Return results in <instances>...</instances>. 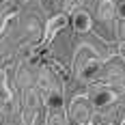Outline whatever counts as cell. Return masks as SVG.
Listing matches in <instances>:
<instances>
[{"mask_svg": "<svg viewBox=\"0 0 125 125\" xmlns=\"http://www.w3.org/2000/svg\"><path fill=\"white\" fill-rule=\"evenodd\" d=\"M67 15L65 13H58V15H54V17H50L48 20V24H45V32H43V39L45 41H50V39H54L58 32H61L62 28L67 26Z\"/></svg>", "mask_w": 125, "mask_h": 125, "instance_id": "obj_1", "label": "cell"}, {"mask_svg": "<svg viewBox=\"0 0 125 125\" xmlns=\"http://www.w3.org/2000/svg\"><path fill=\"white\" fill-rule=\"evenodd\" d=\"M86 97L84 95H78L73 101H71V106H69V114H71V119H73L75 123H84L88 119V112H86Z\"/></svg>", "mask_w": 125, "mask_h": 125, "instance_id": "obj_2", "label": "cell"}, {"mask_svg": "<svg viewBox=\"0 0 125 125\" xmlns=\"http://www.w3.org/2000/svg\"><path fill=\"white\" fill-rule=\"evenodd\" d=\"M99 69H101V61L99 58H91V61H86L82 67H80L78 78H80L82 82H88V80H93L95 75L99 73Z\"/></svg>", "mask_w": 125, "mask_h": 125, "instance_id": "obj_3", "label": "cell"}, {"mask_svg": "<svg viewBox=\"0 0 125 125\" xmlns=\"http://www.w3.org/2000/svg\"><path fill=\"white\" fill-rule=\"evenodd\" d=\"M93 106H95V108H106V106H110V104H114V101H116V93H114L112 88H99V91H97V93H95V95H93Z\"/></svg>", "mask_w": 125, "mask_h": 125, "instance_id": "obj_4", "label": "cell"}, {"mask_svg": "<svg viewBox=\"0 0 125 125\" xmlns=\"http://www.w3.org/2000/svg\"><path fill=\"white\" fill-rule=\"evenodd\" d=\"M71 22H73V30L80 32V35H86L88 30L93 28V17H91L86 11H78Z\"/></svg>", "mask_w": 125, "mask_h": 125, "instance_id": "obj_5", "label": "cell"}, {"mask_svg": "<svg viewBox=\"0 0 125 125\" xmlns=\"http://www.w3.org/2000/svg\"><path fill=\"white\" fill-rule=\"evenodd\" d=\"M45 104H48V108H50L52 112H58V110H62V95L58 93V91H50L48 93V97H45Z\"/></svg>", "mask_w": 125, "mask_h": 125, "instance_id": "obj_6", "label": "cell"}, {"mask_svg": "<svg viewBox=\"0 0 125 125\" xmlns=\"http://www.w3.org/2000/svg\"><path fill=\"white\" fill-rule=\"evenodd\" d=\"M11 91L7 84V69H0V104H9L11 101Z\"/></svg>", "mask_w": 125, "mask_h": 125, "instance_id": "obj_7", "label": "cell"}, {"mask_svg": "<svg viewBox=\"0 0 125 125\" xmlns=\"http://www.w3.org/2000/svg\"><path fill=\"white\" fill-rule=\"evenodd\" d=\"M114 11H116V7H114V2H112V0H101V2H99V7H97V13H99V17H101V20H112Z\"/></svg>", "mask_w": 125, "mask_h": 125, "instance_id": "obj_8", "label": "cell"}, {"mask_svg": "<svg viewBox=\"0 0 125 125\" xmlns=\"http://www.w3.org/2000/svg\"><path fill=\"white\" fill-rule=\"evenodd\" d=\"M11 17H13V13H9V15H2V17H0V35L4 32V28H7V24L11 22Z\"/></svg>", "mask_w": 125, "mask_h": 125, "instance_id": "obj_9", "label": "cell"}, {"mask_svg": "<svg viewBox=\"0 0 125 125\" xmlns=\"http://www.w3.org/2000/svg\"><path fill=\"white\" fill-rule=\"evenodd\" d=\"M116 13H119V17H121V20H125V0L116 7Z\"/></svg>", "mask_w": 125, "mask_h": 125, "instance_id": "obj_10", "label": "cell"}, {"mask_svg": "<svg viewBox=\"0 0 125 125\" xmlns=\"http://www.w3.org/2000/svg\"><path fill=\"white\" fill-rule=\"evenodd\" d=\"M119 54H121V58L125 61V41H123V43H119Z\"/></svg>", "mask_w": 125, "mask_h": 125, "instance_id": "obj_11", "label": "cell"}, {"mask_svg": "<svg viewBox=\"0 0 125 125\" xmlns=\"http://www.w3.org/2000/svg\"><path fill=\"white\" fill-rule=\"evenodd\" d=\"M97 125H114V123H108V121H104V123H97Z\"/></svg>", "mask_w": 125, "mask_h": 125, "instance_id": "obj_12", "label": "cell"}]
</instances>
